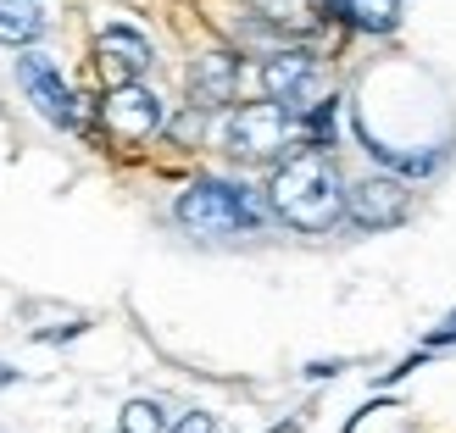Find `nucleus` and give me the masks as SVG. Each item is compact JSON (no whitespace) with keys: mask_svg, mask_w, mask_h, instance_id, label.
<instances>
[{"mask_svg":"<svg viewBox=\"0 0 456 433\" xmlns=\"http://www.w3.org/2000/svg\"><path fill=\"white\" fill-rule=\"evenodd\" d=\"M17 383V367H6V361H0V389H12Z\"/></svg>","mask_w":456,"mask_h":433,"instance_id":"dca6fc26","label":"nucleus"},{"mask_svg":"<svg viewBox=\"0 0 456 433\" xmlns=\"http://www.w3.org/2000/svg\"><path fill=\"white\" fill-rule=\"evenodd\" d=\"M295 133H301V117L284 106H234V117H228V150L245 156V162H273V156H284L295 145Z\"/></svg>","mask_w":456,"mask_h":433,"instance_id":"7ed1b4c3","label":"nucleus"},{"mask_svg":"<svg viewBox=\"0 0 456 433\" xmlns=\"http://www.w3.org/2000/svg\"><path fill=\"white\" fill-rule=\"evenodd\" d=\"M256 6L262 22H273V28H284V34H312L317 22L329 17L323 0H250Z\"/></svg>","mask_w":456,"mask_h":433,"instance_id":"9d476101","label":"nucleus"},{"mask_svg":"<svg viewBox=\"0 0 456 433\" xmlns=\"http://www.w3.org/2000/svg\"><path fill=\"white\" fill-rule=\"evenodd\" d=\"M312 78H317V61L306 51H273L262 61V89H267V100L284 106V111H301V100L312 95Z\"/></svg>","mask_w":456,"mask_h":433,"instance_id":"6e6552de","label":"nucleus"},{"mask_svg":"<svg viewBox=\"0 0 456 433\" xmlns=\"http://www.w3.org/2000/svg\"><path fill=\"white\" fill-rule=\"evenodd\" d=\"M234 95H240V61L228 51H207L190 67V100H195V111H217Z\"/></svg>","mask_w":456,"mask_h":433,"instance_id":"1a4fd4ad","label":"nucleus"},{"mask_svg":"<svg viewBox=\"0 0 456 433\" xmlns=\"http://www.w3.org/2000/svg\"><path fill=\"white\" fill-rule=\"evenodd\" d=\"M178 228H190L200 239H228V234H256L267 222L262 200L250 195L245 184H228V178H195V184L178 195L173 206Z\"/></svg>","mask_w":456,"mask_h":433,"instance_id":"f03ea898","label":"nucleus"},{"mask_svg":"<svg viewBox=\"0 0 456 433\" xmlns=\"http://www.w3.org/2000/svg\"><path fill=\"white\" fill-rule=\"evenodd\" d=\"M440 345H456V317H451L445 328H435V333H428V350H440Z\"/></svg>","mask_w":456,"mask_h":433,"instance_id":"2eb2a0df","label":"nucleus"},{"mask_svg":"<svg viewBox=\"0 0 456 433\" xmlns=\"http://www.w3.org/2000/svg\"><path fill=\"white\" fill-rule=\"evenodd\" d=\"M17 84H22V95H28L39 106V117L45 123H56V128H78V95L67 89V78L56 73V61L51 56H22L17 61Z\"/></svg>","mask_w":456,"mask_h":433,"instance_id":"20e7f679","label":"nucleus"},{"mask_svg":"<svg viewBox=\"0 0 456 433\" xmlns=\"http://www.w3.org/2000/svg\"><path fill=\"white\" fill-rule=\"evenodd\" d=\"M406 206H412V195L401 178H362L356 189H346V217L356 228H395Z\"/></svg>","mask_w":456,"mask_h":433,"instance_id":"0eeeda50","label":"nucleus"},{"mask_svg":"<svg viewBox=\"0 0 456 433\" xmlns=\"http://www.w3.org/2000/svg\"><path fill=\"white\" fill-rule=\"evenodd\" d=\"M334 17H346L351 28H368V34H390L395 28V12L401 0H323Z\"/></svg>","mask_w":456,"mask_h":433,"instance_id":"9b49d317","label":"nucleus"},{"mask_svg":"<svg viewBox=\"0 0 456 433\" xmlns=\"http://www.w3.org/2000/svg\"><path fill=\"white\" fill-rule=\"evenodd\" d=\"M45 17L34 0H0V44H34Z\"/></svg>","mask_w":456,"mask_h":433,"instance_id":"f8f14e48","label":"nucleus"},{"mask_svg":"<svg viewBox=\"0 0 456 433\" xmlns=\"http://www.w3.org/2000/svg\"><path fill=\"white\" fill-rule=\"evenodd\" d=\"M118 428L123 433H162L167 422H162V405H156V400H128L123 417H118Z\"/></svg>","mask_w":456,"mask_h":433,"instance_id":"ddd939ff","label":"nucleus"},{"mask_svg":"<svg viewBox=\"0 0 456 433\" xmlns=\"http://www.w3.org/2000/svg\"><path fill=\"white\" fill-rule=\"evenodd\" d=\"M101 117H106V133H111V140H123V145H145L151 133L167 123V111H162V100H156L145 84H128V89H106Z\"/></svg>","mask_w":456,"mask_h":433,"instance_id":"39448f33","label":"nucleus"},{"mask_svg":"<svg viewBox=\"0 0 456 433\" xmlns=\"http://www.w3.org/2000/svg\"><path fill=\"white\" fill-rule=\"evenodd\" d=\"M95 61H101L106 89H128V84H140V73L156 61V51H151L145 34L128 28V22H111V28H101V39H95Z\"/></svg>","mask_w":456,"mask_h":433,"instance_id":"423d86ee","label":"nucleus"},{"mask_svg":"<svg viewBox=\"0 0 456 433\" xmlns=\"http://www.w3.org/2000/svg\"><path fill=\"white\" fill-rule=\"evenodd\" d=\"M173 433H217V417L212 412H184L173 422Z\"/></svg>","mask_w":456,"mask_h":433,"instance_id":"4468645a","label":"nucleus"},{"mask_svg":"<svg viewBox=\"0 0 456 433\" xmlns=\"http://www.w3.org/2000/svg\"><path fill=\"white\" fill-rule=\"evenodd\" d=\"M273 212L301 234H329V228L346 217V184H339V167L323 150H295L289 162L273 172Z\"/></svg>","mask_w":456,"mask_h":433,"instance_id":"f257e3e1","label":"nucleus"}]
</instances>
